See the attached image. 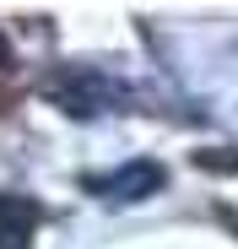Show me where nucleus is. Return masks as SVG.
<instances>
[{
	"mask_svg": "<svg viewBox=\"0 0 238 249\" xmlns=\"http://www.w3.org/2000/svg\"><path fill=\"white\" fill-rule=\"evenodd\" d=\"M87 190H98L114 206H136V200H146V195L163 190V162L136 157V162H125V168H114L108 179H87Z\"/></svg>",
	"mask_w": 238,
	"mask_h": 249,
	"instance_id": "obj_2",
	"label": "nucleus"
},
{
	"mask_svg": "<svg viewBox=\"0 0 238 249\" xmlns=\"http://www.w3.org/2000/svg\"><path fill=\"white\" fill-rule=\"evenodd\" d=\"M38 206L27 195H0V249H33Z\"/></svg>",
	"mask_w": 238,
	"mask_h": 249,
	"instance_id": "obj_3",
	"label": "nucleus"
},
{
	"mask_svg": "<svg viewBox=\"0 0 238 249\" xmlns=\"http://www.w3.org/2000/svg\"><path fill=\"white\" fill-rule=\"evenodd\" d=\"M0 65H6V38H0Z\"/></svg>",
	"mask_w": 238,
	"mask_h": 249,
	"instance_id": "obj_4",
	"label": "nucleus"
},
{
	"mask_svg": "<svg viewBox=\"0 0 238 249\" xmlns=\"http://www.w3.org/2000/svg\"><path fill=\"white\" fill-rule=\"evenodd\" d=\"M49 92H54L60 108L76 114V119H92V114H103V108H114L119 98H125V87H119L114 76H103V71H65Z\"/></svg>",
	"mask_w": 238,
	"mask_h": 249,
	"instance_id": "obj_1",
	"label": "nucleus"
}]
</instances>
